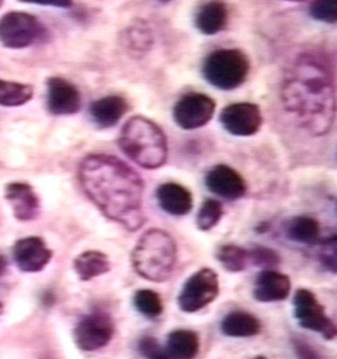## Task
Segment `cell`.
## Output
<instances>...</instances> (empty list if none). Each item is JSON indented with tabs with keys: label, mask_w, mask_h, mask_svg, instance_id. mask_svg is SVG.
<instances>
[{
	"label": "cell",
	"mask_w": 337,
	"mask_h": 359,
	"mask_svg": "<svg viewBox=\"0 0 337 359\" xmlns=\"http://www.w3.org/2000/svg\"><path fill=\"white\" fill-rule=\"evenodd\" d=\"M83 192L108 219L137 231L145 222L143 180L115 156L93 154L79 168Z\"/></svg>",
	"instance_id": "6da1fadb"
},
{
	"label": "cell",
	"mask_w": 337,
	"mask_h": 359,
	"mask_svg": "<svg viewBox=\"0 0 337 359\" xmlns=\"http://www.w3.org/2000/svg\"><path fill=\"white\" fill-rule=\"evenodd\" d=\"M284 109L303 130L328 135L336 114L335 86L329 69L310 55H301L284 74L281 86Z\"/></svg>",
	"instance_id": "7a4b0ae2"
},
{
	"label": "cell",
	"mask_w": 337,
	"mask_h": 359,
	"mask_svg": "<svg viewBox=\"0 0 337 359\" xmlns=\"http://www.w3.org/2000/svg\"><path fill=\"white\" fill-rule=\"evenodd\" d=\"M119 147L128 158L144 169H157L168 158V143L161 127L150 118L135 115L124 123Z\"/></svg>",
	"instance_id": "3957f363"
},
{
	"label": "cell",
	"mask_w": 337,
	"mask_h": 359,
	"mask_svg": "<svg viewBox=\"0 0 337 359\" xmlns=\"http://www.w3.org/2000/svg\"><path fill=\"white\" fill-rule=\"evenodd\" d=\"M177 257V243L171 233L161 229H150L132 250V267L145 280L164 283L172 276Z\"/></svg>",
	"instance_id": "277c9868"
},
{
	"label": "cell",
	"mask_w": 337,
	"mask_h": 359,
	"mask_svg": "<svg viewBox=\"0 0 337 359\" xmlns=\"http://www.w3.org/2000/svg\"><path fill=\"white\" fill-rule=\"evenodd\" d=\"M250 69V59L243 50L223 48L211 52L206 57L201 74L214 88L230 91L246 82Z\"/></svg>",
	"instance_id": "5b68a950"
},
{
	"label": "cell",
	"mask_w": 337,
	"mask_h": 359,
	"mask_svg": "<svg viewBox=\"0 0 337 359\" xmlns=\"http://www.w3.org/2000/svg\"><path fill=\"white\" fill-rule=\"evenodd\" d=\"M48 30L37 17L23 11H10L0 17V43L22 49L48 36Z\"/></svg>",
	"instance_id": "8992f818"
},
{
	"label": "cell",
	"mask_w": 337,
	"mask_h": 359,
	"mask_svg": "<svg viewBox=\"0 0 337 359\" xmlns=\"http://www.w3.org/2000/svg\"><path fill=\"white\" fill-rule=\"evenodd\" d=\"M220 292L218 276L214 269H201L186 280L178 297L179 308L184 313L194 314L214 302Z\"/></svg>",
	"instance_id": "52a82bcc"
},
{
	"label": "cell",
	"mask_w": 337,
	"mask_h": 359,
	"mask_svg": "<svg viewBox=\"0 0 337 359\" xmlns=\"http://www.w3.org/2000/svg\"><path fill=\"white\" fill-rule=\"evenodd\" d=\"M294 318L303 328L323 335L326 340L336 337V325L325 314L324 306L308 289H299L293 299Z\"/></svg>",
	"instance_id": "ba28073f"
},
{
	"label": "cell",
	"mask_w": 337,
	"mask_h": 359,
	"mask_svg": "<svg viewBox=\"0 0 337 359\" xmlns=\"http://www.w3.org/2000/svg\"><path fill=\"white\" fill-rule=\"evenodd\" d=\"M215 108L216 103L208 95L189 93L181 96L173 107V118L183 130L192 131L209 123Z\"/></svg>",
	"instance_id": "9c48e42d"
},
{
	"label": "cell",
	"mask_w": 337,
	"mask_h": 359,
	"mask_svg": "<svg viewBox=\"0 0 337 359\" xmlns=\"http://www.w3.org/2000/svg\"><path fill=\"white\" fill-rule=\"evenodd\" d=\"M114 331V323L110 315L94 311L77 323L74 331V343L82 351H98L108 345Z\"/></svg>",
	"instance_id": "30bf717a"
},
{
	"label": "cell",
	"mask_w": 337,
	"mask_h": 359,
	"mask_svg": "<svg viewBox=\"0 0 337 359\" xmlns=\"http://www.w3.org/2000/svg\"><path fill=\"white\" fill-rule=\"evenodd\" d=\"M220 123L228 133L235 137H251L263 125V115L255 103H232L220 113Z\"/></svg>",
	"instance_id": "8fae6325"
},
{
	"label": "cell",
	"mask_w": 337,
	"mask_h": 359,
	"mask_svg": "<svg viewBox=\"0 0 337 359\" xmlns=\"http://www.w3.org/2000/svg\"><path fill=\"white\" fill-rule=\"evenodd\" d=\"M204 182L210 193L226 201H239L247 192L246 181L243 176L226 164H218L211 168L206 172Z\"/></svg>",
	"instance_id": "7c38bea8"
},
{
	"label": "cell",
	"mask_w": 337,
	"mask_h": 359,
	"mask_svg": "<svg viewBox=\"0 0 337 359\" xmlns=\"http://www.w3.org/2000/svg\"><path fill=\"white\" fill-rule=\"evenodd\" d=\"M13 260L25 273H37L48 265L53 253L41 237H25L16 241L13 248Z\"/></svg>",
	"instance_id": "4fadbf2b"
},
{
	"label": "cell",
	"mask_w": 337,
	"mask_h": 359,
	"mask_svg": "<svg viewBox=\"0 0 337 359\" xmlns=\"http://www.w3.org/2000/svg\"><path fill=\"white\" fill-rule=\"evenodd\" d=\"M82 107V95L72 83L64 78L47 79V108L54 115H72Z\"/></svg>",
	"instance_id": "5bb4252c"
},
{
	"label": "cell",
	"mask_w": 337,
	"mask_h": 359,
	"mask_svg": "<svg viewBox=\"0 0 337 359\" xmlns=\"http://www.w3.org/2000/svg\"><path fill=\"white\" fill-rule=\"evenodd\" d=\"M4 196L18 221H34L40 215V199L27 182H10L5 186Z\"/></svg>",
	"instance_id": "9a60e30c"
},
{
	"label": "cell",
	"mask_w": 337,
	"mask_h": 359,
	"mask_svg": "<svg viewBox=\"0 0 337 359\" xmlns=\"http://www.w3.org/2000/svg\"><path fill=\"white\" fill-rule=\"evenodd\" d=\"M291 279L275 269H264L256 279L253 297L262 303L280 302L291 294Z\"/></svg>",
	"instance_id": "2e32d148"
},
{
	"label": "cell",
	"mask_w": 337,
	"mask_h": 359,
	"mask_svg": "<svg viewBox=\"0 0 337 359\" xmlns=\"http://www.w3.org/2000/svg\"><path fill=\"white\" fill-rule=\"evenodd\" d=\"M157 203L160 208L172 216H186L194 206V198L187 188L176 184L166 182L157 189Z\"/></svg>",
	"instance_id": "e0dca14e"
},
{
	"label": "cell",
	"mask_w": 337,
	"mask_h": 359,
	"mask_svg": "<svg viewBox=\"0 0 337 359\" xmlns=\"http://www.w3.org/2000/svg\"><path fill=\"white\" fill-rule=\"evenodd\" d=\"M128 101L118 95H112L96 100L89 108L91 120L96 126L105 130L119 123L120 118L128 111Z\"/></svg>",
	"instance_id": "ac0fdd59"
},
{
	"label": "cell",
	"mask_w": 337,
	"mask_h": 359,
	"mask_svg": "<svg viewBox=\"0 0 337 359\" xmlns=\"http://www.w3.org/2000/svg\"><path fill=\"white\" fill-rule=\"evenodd\" d=\"M228 23V10L223 1L201 4L194 15V25L204 35L211 36L223 32Z\"/></svg>",
	"instance_id": "d6986e66"
},
{
	"label": "cell",
	"mask_w": 337,
	"mask_h": 359,
	"mask_svg": "<svg viewBox=\"0 0 337 359\" xmlns=\"http://www.w3.org/2000/svg\"><path fill=\"white\" fill-rule=\"evenodd\" d=\"M74 269L82 282L108 273L111 262L106 254L99 250H86L74 259Z\"/></svg>",
	"instance_id": "ffe728a7"
},
{
	"label": "cell",
	"mask_w": 337,
	"mask_h": 359,
	"mask_svg": "<svg viewBox=\"0 0 337 359\" xmlns=\"http://www.w3.org/2000/svg\"><path fill=\"white\" fill-rule=\"evenodd\" d=\"M260 323L253 315L245 311H233L225 316L221 323L223 334L232 338H249L260 332Z\"/></svg>",
	"instance_id": "44dd1931"
},
{
	"label": "cell",
	"mask_w": 337,
	"mask_h": 359,
	"mask_svg": "<svg viewBox=\"0 0 337 359\" xmlns=\"http://www.w3.org/2000/svg\"><path fill=\"white\" fill-rule=\"evenodd\" d=\"M166 350L172 359H194L199 351V338L196 332L176 330L167 337Z\"/></svg>",
	"instance_id": "7402d4cb"
},
{
	"label": "cell",
	"mask_w": 337,
	"mask_h": 359,
	"mask_svg": "<svg viewBox=\"0 0 337 359\" xmlns=\"http://www.w3.org/2000/svg\"><path fill=\"white\" fill-rule=\"evenodd\" d=\"M286 235L296 243L315 245L321 236V224L312 217H293L286 225Z\"/></svg>",
	"instance_id": "603a6c76"
},
{
	"label": "cell",
	"mask_w": 337,
	"mask_h": 359,
	"mask_svg": "<svg viewBox=\"0 0 337 359\" xmlns=\"http://www.w3.org/2000/svg\"><path fill=\"white\" fill-rule=\"evenodd\" d=\"M33 96V86L0 79V106L21 107L28 103Z\"/></svg>",
	"instance_id": "cb8c5ba5"
},
{
	"label": "cell",
	"mask_w": 337,
	"mask_h": 359,
	"mask_svg": "<svg viewBox=\"0 0 337 359\" xmlns=\"http://www.w3.org/2000/svg\"><path fill=\"white\" fill-rule=\"evenodd\" d=\"M220 264L230 272L237 273L246 269L249 254L246 249L237 245H225L220 247L216 253Z\"/></svg>",
	"instance_id": "d4e9b609"
},
{
	"label": "cell",
	"mask_w": 337,
	"mask_h": 359,
	"mask_svg": "<svg viewBox=\"0 0 337 359\" xmlns=\"http://www.w3.org/2000/svg\"><path fill=\"white\" fill-rule=\"evenodd\" d=\"M133 304L140 314L149 318H157L164 311V304L160 294L149 289L137 291L133 296Z\"/></svg>",
	"instance_id": "484cf974"
},
{
	"label": "cell",
	"mask_w": 337,
	"mask_h": 359,
	"mask_svg": "<svg viewBox=\"0 0 337 359\" xmlns=\"http://www.w3.org/2000/svg\"><path fill=\"white\" fill-rule=\"evenodd\" d=\"M223 213L225 211L223 204L216 199H206L203 201L196 218L198 229L201 231H209L221 221Z\"/></svg>",
	"instance_id": "4316f807"
},
{
	"label": "cell",
	"mask_w": 337,
	"mask_h": 359,
	"mask_svg": "<svg viewBox=\"0 0 337 359\" xmlns=\"http://www.w3.org/2000/svg\"><path fill=\"white\" fill-rule=\"evenodd\" d=\"M125 43L136 53L148 52L154 43L150 29L147 25H142L140 22L132 25L128 29V33L125 34Z\"/></svg>",
	"instance_id": "83f0119b"
},
{
	"label": "cell",
	"mask_w": 337,
	"mask_h": 359,
	"mask_svg": "<svg viewBox=\"0 0 337 359\" xmlns=\"http://www.w3.org/2000/svg\"><path fill=\"white\" fill-rule=\"evenodd\" d=\"M249 262L264 269H274L280 265L281 257L274 249L267 247H255L247 250Z\"/></svg>",
	"instance_id": "f1b7e54d"
},
{
	"label": "cell",
	"mask_w": 337,
	"mask_h": 359,
	"mask_svg": "<svg viewBox=\"0 0 337 359\" xmlns=\"http://www.w3.org/2000/svg\"><path fill=\"white\" fill-rule=\"evenodd\" d=\"M337 3L335 0H319L310 4L309 13L316 21L333 25L337 18Z\"/></svg>",
	"instance_id": "f546056e"
},
{
	"label": "cell",
	"mask_w": 337,
	"mask_h": 359,
	"mask_svg": "<svg viewBox=\"0 0 337 359\" xmlns=\"http://www.w3.org/2000/svg\"><path fill=\"white\" fill-rule=\"evenodd\" d=\"M138 350L140 355L147 359H172L166 348L157 343V340L152 337H144L140 339L138 344Z\"/></svg>",
	"instance_id": "4dcf8cb0"
},
{
	"label": "cell",
	"mask_w": 337,
	"mask_h": 359,
	"mask_svg": "<svg viewBox=\"0 0 337 359\" xmlns=\"http://www.w3.org/2000/svg\"><path fill=\"white\" fill-rule=\"evenodd\" d=\"M319 260L322 265L329 269L330 272H336V236L328 237L322 242L321 253Z\"/></svg>",
	"instance_id": "1f68e13d"
},
{
	"label": "cell",
	"mask_w": 337,
	"mask_h": 359,
	"mask_svg": "<svg viewBox=\"0 0 337 359\" xmlns=\"http://www.w3.org/2000/svg\"><path fill=\"white\" fill-rule=\"evenodd\" d=\"M294 348H296V355L298 359H322L321 355L317 353L316 350L309 344L305 343L304 340L294 339Z\"/></svg>",
	"instance_id": "d6a6232c"
},
{
	"label": "cell",
	"mask_w": 337,
	"mask_h": 359,
	"mask_svg": "<svg viewBox=\"0 0 337 359\" xmlns=\"http://www.w3.org/2000/svg\"><path fill=\"white\" fill-rule=\"evenodd\" d=\"M23 3H30V4L50 5V6H58V8H70L72 3L71 1H47V0H22Z\"/></svg>",
	"instance_id": "836d02e7"
},
{
	"label": "cell",
	"mask_w": 337,
	"mask_h": 359,
	"mask_svg": "<svg viewBox=\"0 0 337 359\" xmlns=\"http://www.w3.org/2000/svg\"><path fill=\"white\" fill-rule=\"evenodd\" d=\"M8 269V262L3 255H0V277H3L6 273Z\"/></svg>",
	"instance_id": "e575fe53"
},
{
	"label": "cell",
	"mask_w": 337,
	"mask_h": 359,
	"mask_svg": "<svg viewBox=\"0 0 337 359\" xmlns=\"http://www.w3.org/2000/svg\"><path fill=\"white\" fill-rule=\"evenodd\" d=\"M4 313V306L0 303V316H1V314Z\"/></svg>",
	"instance_id": "d590c367"
},
{
	"label": "cell",
	"mask_w": 337,
	"mask_h": 359,
	"mask_svg": "<svg viewBox=\"0 0 337 359\" xmlns=\"http://www.w3.org/2000/svg\"><path fill=\"white\" fill-rule=\"evenodd\" d=\"M253 359H267L265 357H262V355H258V357H256V358Z\"/></svg>",
	"instance_id": "8d00e7d4"
},
{
	"label": "cell",
	"mask_w": 337,
	"mask_h": 359,
	"mask_svg": "<svg viewBox=\"0 0 337 359\" xmlns=\"http://www.w3.org/2000/svg\"><path fill=\"white\" fill-rule=\"evenodd\" d=\"M1 5H3V1H0V6H1Z\"/></svg>",
	"instance_id": "74e56055"
}]
</instances>
